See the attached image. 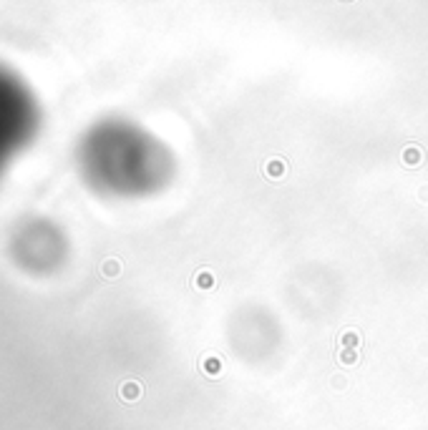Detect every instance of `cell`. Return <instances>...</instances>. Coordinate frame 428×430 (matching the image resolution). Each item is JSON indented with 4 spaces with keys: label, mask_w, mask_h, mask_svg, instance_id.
<instances>
[{
    "label": "cell",
    "mask_w": 428,
    "mask_h": 430,
    "mask_svg": "<svg viewBox=\"0 0 428 430\" xmlns=\"http://www.w3.org/2000/svg\"><path fill=\"white\" fill-rule=\"evenodd\" d=\"M121 395H123L126 400H134V398H139V388L128 382V385H123V388H121Z\"/></svg>",
    "instance_id": "obj_1"
},
{
    "label": "cell",
    "mask_w": 428,
    "mask_h": 430,
    "mask_svg": "<svg viewBox=\"0 0 428 430\" xmlns=\"http://www.w3.org/2000/svg\"><path fill=\"white\" fill-rule=\"evenodd\" d=\"M103 272H106V277H116V272H119V262H106V264H103Z\"/></svg>",
    "instance_id": "obj_2"
}]
</instances>
